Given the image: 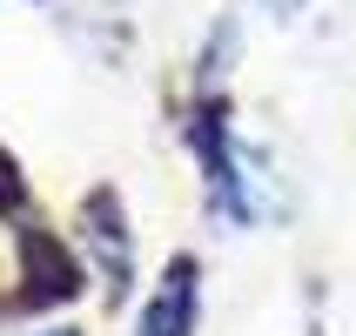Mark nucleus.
<instances>
[{"mask_svg":"<svg viewBox=\"0 0 356 336\" xmlns=\"http://www.w3.org/2000/svg\"><path fill=\"white\" fill-rule=\"evenodd\" d=\"M195 330V262L175 256L168 276L155 282V303L141 310V336H188Z\"/></svg>","mask_w":356,"mask_h":336,"instance_id":"nucleus-1","label":"nucleus"},{"mask_svg":"<svg viewBox=\"0 0 356 336\" xmlns=\"http://www.w3.org/2000/svg\"><path fill=\"white\" fill-rule=\"evenodd\" d=\"M269 7H296V0H269Z\"/></svg>","mask_w":356,"mask_h":336,"instance_id":"nucleus-2","label":"nucleus"},{"mask_svg":"<svg viewBox=\"0 0 356 336\" xmlns=\"http://www.w3.org/2000/svg\"><path fill=\"white\" fill-rule=\"evenodd\" d=\"M54 336H67V330H54Z\"/></svg>","mask_w":356,"mask_h":336,"instance_id":"nucleus-3","label":"nucleus"}]
</instances>
